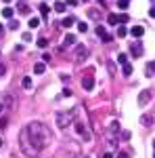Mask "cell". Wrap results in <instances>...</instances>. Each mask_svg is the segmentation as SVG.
<instances>
[{
    "mask_svg": "<svg viewBox=\"0 0 155 158\" xmlns=\"http://www.w3.org/2000/svg\"><path fill=\"white\" fill-rule=\"evenodd\" d=\"M52 141V133L44 122L32 120L25 124V129L19 133V143H21V152L29 158L40 156V152L48 148V143Z\"/></svg>",
    "mask_w": 155,
    "mask_h": 158,
    "instance_id": "obj_1",
    "label": "cell"
},
{
    "mask_svg": "<svg viewBox=\"0 0 155 158\" xmlns=\"http://www.w3.org/2000/svg\"><path fill=\"white\" fill-rule=\"evenodd\" d=\"M76 108L72 110H63V112H57V116H55V120H57V127L59 129H67L72 122H76Z\"/></svg>",
    "mask_w": 155,
    "mask_h": 158,
    "instance_id": "obj_2",
    "label": "cell"
},
{
    "mask_svg": "<svg viewBox=\"0 0 155 158\" xmlns=\"http://www.w3.org/2000/svg\"><path fill=\"white\" fill-rule=\"evenodd\" d=\"M88 55H90L88 47H84V44H78V47H76V61H78V63H84Z\"/></svg>",
    "mask_w": 155,
    "mask_h": 158,
    "instance_id": "obj_3",
    "label": "cell"
},
{
    "mask_svg": "<svg viewBox=\"0 0 155 158\" xmlns=\"http://www.w3.org/2000/svg\"><path fill=\"white\" fill-rule=\"evenodd\" d=\"M76 133L80 135L84 141H88V139H90V133H88L86 124H84V122H80V120H76Z\"/></svg>",
    "mask_w": 155,
    "mask_h": 158,
    "instance_id": "obj_4",
    "label": "cell"
},
{
    "mask_svg": "<svg viewBox=\"0 0 155 158\" xmlns=\"http://www.w3.org/2000/svg\"><path fill=\"white\" fill-rule=\"evenodd\" d=\"M96 36L101 38L103 42H111V40H113V36L109 34V32L105 30V27H103V25H96Z\"/></svg>",
    "mask_w": 155,
    "mask_h": 158,
    "instance_id": "obj_5",
    "label": "cell"
},
{
    "mask_svg": "<svg viewBox=\"0 0 155 158\" xmlns=\"http://www.w3.org/2000/svg\"><path fill=\"white\" fill-rule=\"evenodd\" d=\"M149 101H151V91H147V89H145V91H141V95H138V106H141V108H145Z\"/></svg>",
    "mask_w": 155,
    "mask_h": 158,
    "instance_id": "obj_6",
    "label": "cell"
},
{
    "mask_svg": "<svg viewBox=\"0 0 155 158\" xmlns=\"http://www.w3.org/2000/svg\"><path fill=\"white\" fill-rule=\"evenodd\" d=\"M143 53L145 51H143V44H141V42H134V44L130 47V55L132 57H141Z\"/></svg>",
    "mask_w": 155,
    "mask_h": 158,
    "instance_id": "obj_7",
    "label": "cell"
},
{
    "mask_svg": "<svg viewBox=\"0 0 155 158\" xmlns=\"http://www.w3.org/2000/svg\"><path fill=\"white\" fill-rule=\"evenodd\" d=\"M82 89H84V91H92V89H95V78L86 76V78L82 80Z\"/></svg>",
    "mask_w": 155,
    "mask_h": 158,
    "instance_id": "obj_8",
    "label": "cell"
},
{
    "mask_svg": "<svg viewBox=\"0 0 155 158\" xmlns=\"http://www.w3.org/2000/svg\"><path fill=\"white\" fill-rule=\"evenodd\" d=\"M130 34H132L134 38H141V36L145 34V27H143V25H134V27L130 30Z\"/></svg>",
    "mask_w": 155,
    "mask_h": 158,
    "instance_id": "obj_9",
    "label": "cell"
},
{
    "mask_svg": "<svg viewBox=\"0 0 155 158\" xmlns=\"http://www.w3.org/2000/svg\"><path fill=\"white\" fill-rule=\"evenodd\" d=\"M46 72V63L44 61H38L36 65H34V74H44Z\"/></svg>",
    "mask_w": 155,
    "mask_h": 158,
    "instance_id": "obj_10",
    "label": "cell"
},
{
    "mask_svg": "<svg viewBox=\"0 0 155 158\" xmlns=\"http://www.w3.org/2000/svg\"><path fill=\"white\" fill-rule=\"evenodd\" d=\"M141 122H143L145 127H151V124H153V116H151V114H143V116H141Z\"/></svg>",
    "mask_w": 155,
    "mask_h": 158,
    "instance_id": "obj_11",
    "label": "cell"
},
{
    "mask_svg": "<svg viewBox=\"0 0 155 158\" xmlns=\"http://www.w3.org/2000/svg\"><path fill=\"white\" fill-rule=\"evenodd\" d=\"M13 15H15V11H13L11 6H4V9H2V17H4V19H11L13 21Z\"/></svg>",
    "mask_w": 155,
    "mask_h": 158,
    "instance_id": "obj_12",
    "label": "cell"
},
{
    "mask_svg": "<svg viewBox=\"0 0 155 158\" xmlns=\"http://www.w3.org/2000/svg\"><path fill=\"white\" fill-rule=\"evenodd\" d=\"M21 86L29 91V89H32V78H29V76H23V78H21Z\"/></svg>",
    "mask_w": 155,
    "mask_h": 158,
    "instance_id": "obj_13",
    "label": "cell"
},
{
    "mask_svg": "<svg viewBox=\"0 0 155 158\" xmlns=\"http://www.w3.org/2000/svg\"><path fill=\"white\" fill-rule=\"evenodd\" d=\"M73 21H76L73 17H65V19L61 21V25H63V27H72V25H73Z\"/></svg>",
    "mask_w": 155,
    "mask_h": 158,
    "instance_id": "obj_14",
    "label": "cell"
},
{
    "mask_svg": "<svg viewBox=\"0 0 155 158\" xmlns=\"http://www.w3.org/2000/svg\"><path fill=\"white\" fill-rule=\"evenodd\" d=\"M124 36H128V30H126V25H119L118 27V38H124Z\"/></svg>",
    "mask_w": 155,
    "mask_h": 158,
    "instance_id": "obj_15",
    "label": "cell"
},
{
    "mask_svg": "<svg viewBox=\"0 0 155 158\" xmlns=\"http://www.w3.org/2000/svg\"><path fill=\"white\" fill-rule=\"evenodd\" d=\"M122 72H124V76H130L132 74V65L130 63H124V65H122Z\"/></svg>",
    "mask_w": 155,
    "mask_h": 158,
    "instance_id": "obj_16",
    "label": "cell"
},
{
    "mask_svg": "<svg viewBox=\"0 0 155 158\" xmlns=\"http://www.w3.org/2000/svg\"><path fill=\"white\" fill-rule=\"evenodd\" d=\"M63 42H65V47H67V44H76V36H73V34H67Z\"/></svg>",
    "mask_w": 155,
    "mask_h": 158,
    "instance_id": "obj_17",
    "label": "cell"
},
{
    "mask_svg": "<svg viewBox=\"0 0 155 158\" xmlns=\"http://www.w3.org/2000/svg\"><path fill=\"white\" fill-rule=\"evenodd\" d=\"M145 74H147V76H153V74H155V63H149L147 70H145Z\"/></svg>",
    "mask_w": 155,
    "mask_h": 158,
    "instance_id": "obj_18",
    "label": "cell"
},
{
    "mask_svg": "<svg viewBox=\"0 0 155 158\" xmlns=\"http://www.w3.org/2000/svg\"><path fill=\"white\" fill-rule=\"evenodd\" d=\"M107 21H109V23H111V25H115V23H119L118 15H113V13H111V15H109V17H107Z\"/></svg>",
    "mask_w": 155,
    "mask_h": 158,
    "instance_id": "obj_19",
    "label": "cell"
},
{
    "mask_svg": "<svg viewBox=\"0 0 155 158\" xmlns=\"http://www.w3.org/2000/svg\"><path fill=\"white\" fill-rule=\"evenodd\" d=\"M55 11L63 13V11H65V2H55Z\"/></svg>",
    "mask_w": 155,
    "mask_h": 158,
    "instance_id": "obj_20",
    "label": "cell"
},
{
    "mask_svg": "<svg viewBox=\"0 0 155 158\" xmlns=\"http://www.w3.org/2000/svg\"><path fill=\"white\" fill-rule=\"evenodd\" d=\"M118 61L122 63V65H124V63H128V55H126V53H119V55H118Z\"/></svg>",
    "mask_w": 155,
    "mask_h": 158,
    "instance_id": "obj_21",
    "label": "cell"
},
{
    "mask_svg": "<svg viewBox=\"0 0 155 158\" xmlns=\"http://www.w3.org/2000/svg\"><path fill=\"white\" fill-rule=\"evenodd\" d=\"M78 30H80V32H88V23H86V21H80V23H78Z\"/></svg>",
    "mask_w": 155,
    "mask_h": 158,
    "instance_id": "obj_22",
    "label": "cell"
},
{
    "mask_svg": "<svg viewBox=\"0 0 155 158\" xmlns=\"http://www.w3.org/2000/svg\"><path fill=\"white\" fill-rule=\"evenodd\" d=\"M19 13H23V15H27V13H29V6L21 2V4H19Z\"/></svg>",
    "mask_w": 155,
    "mask_h": 158,
    "instance_id": "obj_23",
    "label": "cell"
},
{
    "mask_svg": "<svg viewBox=\"0 0 155 158\" xmlns=\"http://www.w3.org/2000/svg\"><path fill=\"white\" fill-rule=\"evenodd\" d=\"M88 17H90V19H99V11H96V9H90V11H88Z\"/></svg>",
    "mask_w": 155,
    "mask_h": 158,
    "instance_id": "obj_24",
    "label": "cell"
},
{
    "mask_svg": "<svg viewBox=\"0 0 155 158\" xmlns=\"http://www.w3.org/2000/svg\"><path fill=\"white\" fill-rule=\"evenodd\" d=\"M38 25H40V19L38 17H32L29 19V27H38Z\"/></svg>",
    "mask_w": 155,
    "mask_h": 158,
    "instance_id": "obj_25",
    "label": "cell"
},
{
    "mask_svg": "<svg viewBox=\"0 0 155 158\" xmlns=\"http://www.w3.org/2000/svg\"><path fill=\"white\" fill-rule=\"evenodd\" d=\"M46 44H48V40H46V38H38V47H40V49H44Z\"/></svg>",
    "mask_w": 155,
    "mask_h": 158,
    "instance_id": "obj_26",
    "label": "cell"
},
{
    "mask_svg": "<svg viewBox=\"0 0 155 158\" xmlns=\"http://www.w3.org/2000/svg\"><path fill=\"white\" fill-rule=\"evenodd\" d=\"M118 19H119V23L124 25L126 21H128V15H126V13H122V15H118Z\"/></svg>",
    "mask_w": 155,
    "mask_h": 158,
    "instance_id": "obj_27",
    "label": "cell"
},
{
    "mask_svg": "<svg viewBox=\"0 0 155 158\" xmlns=\"http://www.w3.org/2000/svg\"><path fill=\"white\" fill-rule=\"evenodd\" d=\"M128 2L130 0H118V6L119 9H128Z\"/></svg>",
    "mask_w": 155,
    "mask_h": 158,
    "instance_id": "obj_28",
    "label": "cell"
},
{
    "mask_svg": "<svg viewBox=\"0 0 155 158\" xmlns=\"http://www.w3.org/2000/svg\"><path fill=\"white\" fill-rule=\"evenodd\" d=\"M119 137H122L124 141H128V139H130V131H122V133H119Z\"/></svg>",
    "mask_w": 155,
    "mask_h": 158,
    "instance_id": "obj_29",
    "label": "cell"
},
{
    "mask_svg": "<svg viewBox=\"0 0 155 158\" xmlns=\"http://www.w3.org/2000/svg\"><path fill=\"white\" fill-rule=\"evenodd\" d=\"M61 97H72V89H63V93H61Z\"/></svg>",
    "mask_w": 155,
    "mask_h": 158,
    "instance_id": "obj_30",
    "label": "cell"
},
{
    "mask_svg": "<svg viewBox=\"0 0 155 158\" xmlns=\"http://www.w3.org/2000/svg\"><path fill=\"white\" fill-rule=\"evenodd\" d=\"M40 11H42V15H46V13H48V4L42 2V4H40Z\"/></svg>",
    "mask_w": 155,
    "mask_h": 158,
    "instance_id": "obj_31",
    "label": "cell"
},
{
    "mask_svg": "<svg viewBox=\"0 0 155 158\" xmlns=\"http://www.w3.org/2000/svg\"><path fill=\"white\" fill-rule=\"evenodd\" d=\"M29 40H32V34H29V32H25V34H23V42H29Z\"/></svg>",
    "mask_w": 155,
    "mask_h": 158,
    "instance_id": "obj_32",
    "label": "cell"
},
{
    "mask_svg": "<svg viewBox=\"0 0 155 158\" xmlns=\"http://www.w3.org/2000/svg\"><path fill=\"white\" fill-rule=\"evenodd\" d=\"M9 27H11V30H17V27H19V21H11Z\"/></svg>",
    "mask_w": 155,
    "mask_h": 158,
    "instance_id": "obj_33",
    "label": "cell"
},
{
    "mask_svg": "<svg viewBox=\"0 0 155 158\" xmlns=\"http://www.w3.org/2000/svg\"><path fill=\"white\" fill-rule=\"evenodd\" d=\"M118 158H130L128 152H118Z\"/></svg>",
    "mask_w": 155,
    "mask_h": 158,
    "instance_id": "obj_34",
    "label": "cell"
},
{
    "mask_svg": "<svg viewBox=\"0 0 155 158\" xmlns=\"http://www.w3.org/2000/svg\"><path fill=\"white\" fill-rule=\"evenodd\" d=\"M6 124H9V120H6V118H0V129H4Z\"/></svg>",
    "mask_w": 155,
    "mask_h": 158,
    "instance_id": "obj_35",
    "label": "cell"
},
{
    "mask_svg": "<svg viewBox=\"0 0 155 158\" xmlns=\"http://www.w3.org/2000/svg\"><path fill=\"white\" fill-rule=\"evenodd\" d=\"M65 4H69V6H76V4H78V0H65Z\"/></svg>",
    "mask_w": 155,
    "mask_h": 158,
    "instance_id": "obj_36",
    "label": "cell"
},
{
    "mask_svg": "<svg viewBox=\"0 0 155 158\" xmlns=\"http://www.w3.org/2000/svg\"><path fill=\"white\" fill-rule=\"evenodd\" d=\"M2 74H6V65H4V63H0V76H2Z\"/></svg>",
    "mask_w": 155,
    "mask_h": 158,
    "instance_id": "obj_37",
    "label": "cell"
},
{
    "mask_svg": "<svg viewBox=\"0 0 155 158\" xmlns=\"http://www.w3.org/2000/svg\"><path fill=\"white\" fill-rule=\"evenodd\" d=\"M103 158H113V154H111V152H105V154H103Z\"/></svg>",
    "mask_w": 155,
    "mask_h": 158,
    "instance_id": "obj_38",
    "label": "cell"
},
{
    "mask_svg": "<svg viewBox=\"0 0 155 158\" xmlns=\"http://www.w3.org/2000/svg\"><path fill=\"white\" fill-rule=\"evenodd\" d=\"M149 15H151V17H155V6L151 9V11H149Z\"/></svg>",
    "mask_w": 155,
    "mask_h": 158,
    "instance_id": "obj_39",
    "label": "cell"
},
{
    "mask_svg": "<svg viewBox=\"0 0 155 158\" xmlns=\"http://www.w3.org/2000/svg\"><path fill=\"white\" fill-rule=\"evenodd\" d=\"M2 110H4V103H0V114H2Z\"/></svg>",
    "mask_w": 155,
    "mask_h": 158,
    "instance_id": "obj_40",
    "label": "cell"
},
{
    "mask_svg": "<svg viewBox=\"0 0 155 158\" xmlns=\"http://www.w3.org/2000/svg\"><path fill=\"white\" fill-rule=\"evenodd\" d=\"M99 2H101V4H105V0H99Z\"/></svg>",
    "mask_w": 155,
    "mask_h": 158,
    "instance_id": "obj_41",
    "label": "cell"
},
{
    "mask_svg": "<svg viewBox=\"0 0 155 158\" xmlns=\"http://www.w3.org/2000/svg\"><path fill=\"white\" fill-rule=\"evenodd\" d=\"M0 148H2V139H0Z\"/></svg>",
    "mask_w": 155,
    "mask_h": 158,
    "instance_id": "obj_42",
    "label": "cell"
},
{
    "mask_svg": "<svg viewBox=\"0 0 155 158\" xmlns=\"http://www.w3.org/2000/svg\"><path fill=\"white\" fill-rule=\"evenodd\" d=\"M4 2H11V0H4Z\"/></svg>",
    "mask_w": 155,
    "mask_h": 158,
    "instance_id": "obj_43",
    "label": "cell"
},
{
    "mask_svg": "<svg viewBox=\"0 0 155 158\" xmlns=\"http://www.w3.org/2000/svg\"><path fill=\"white\" fill-rule=\"evenodd\" d=\"M0 32H2V25H0Z\"/></svg>",
    "mask_w": 155,
    "mask_h": 158,
    "instance_id": "obj_44",
    "label": "cell"
},
{
    "mask_svg": "<svg viewBox=\"0 0 155 158\" xmlns=\"http://www.w3.org/2000/svg\"><path fill=\"white\" fill-rule=\"evenodd\" d=\"M151 2H153V4H155V0H151Z\"/></svg>",
    "mask_w": 155,
    "mask_h": 158,
    "instance_id": "obj_45",
    "label": "cell"
},
{
    "mask_svg": "<svg viewBox=\"0 0 155 158\" xmlns=\"http://www.w3.org/2000/svg\"><path fill=\"white\" fill-rule=\"evenodd\" d=\"M84 158H90V156H84Z\"/></svg>",
    "mask_w": 155,
    "mask_h": 158,
    "instance_id": "obj_46",
    "label": "cell"
},
{
    "mask_svg": "<svg viewBox=\"0 0 155 158\" xmlns=\"http://www.w3.org/2000/svg\"><path fill=\"white\" fill-rule=\"evenodd\" d=\"M153 158H155V154H153Z\"/></svg>",
    "mask_w": 155,
    "mask_h": 158,
    "instance_id": "obj_47",
    "label": "cell"
},
{
    "mask_svg": "<svg viewBox=\"0 0 155 158\" xmlns=\"http://www.w3.org/2000/svg\"><path fill=\"white\" fill-rule=\"evenodd\" d=\"M21 2H23V0H21Z\"/></svg>",
    "mask_w": 155,
    "mask_h": 158,
    "instance_id": "obj_48",
    "label": "cell"
},
{
    "mask_svg": "<svg viewBox=\"0 0 155 158\" xmlns=\"http://www.w3.org/2000/svg\"><path fill=\"white\" fill-rule=\"evenodd\" d=\"M84 2H86V0H84Z\"/></svg>",
    "mask_w": 155,
    "mask_h": 158,
    "instance_id": "obj_49",
    "label": "cell"
}]
</instances>
